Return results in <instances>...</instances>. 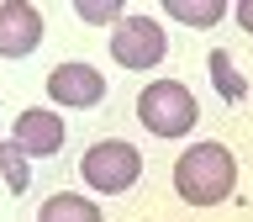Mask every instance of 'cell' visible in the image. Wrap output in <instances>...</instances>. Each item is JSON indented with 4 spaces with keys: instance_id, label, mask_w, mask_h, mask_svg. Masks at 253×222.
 <instances>
[{
    "instance_id": "cell-1",
    "label": "cell",
    "mask_w": 253,
    "mask_h": 222,
    "mask_svg": "<svg viewBox=\"0 0 253 222\" xmlns=\"http://www.w3.org/2000/svg\"><path fill=\"white\" fill-rule=\"evenodd\" d=\"M232 185H237V159H232V148H221V143H195V148H185L179 164H174V190H179L190 206L227 201Z\"/></svg>"
},
{
    "instance_id": "cell-2",
    "label": "cell",
    "mask_w": 253,
    "mask_h": 222,
    "mask_svg": "<svg viewBox=\"0 0 253 222\" xmlns=\"http://www.w3.org/2000/svg\"><path fill=\"white\" fill-rule=\"evenodd\" d=\"M201 106H195V95L190 85L179 79H153V85H142L137 95V122L153 132V138H185L190 127H195Z\"/></svg>"
},
{
    "instance_id": "cell-3",
    "label": "cell",
    "mask_w": 253,
    "mask_h": 222,
    "mask_svg": "<svg viewBox=\"0 0 253 222\" xmlns=\"http://www.w3.org/2000/svg\"><path fill=\"white\" fill-rule=\"evenodd\" d=\"M79 174H84V185H90V190L122 196V190L137 185V174H142V154L132 148V143H122V138L90 143V148H84V159H79Z\"/></svg>"
},
{
    "instance_id": "cell-4",
    "label": "cell",
    "mask_w": 253,
    "mask_h": 222,
    "mask_svg": "<svg viewBox=\"0 0 253 222\" xmlns=\"http://www.w3.org/2000/svg\"><path fill=\"white\" fill-rule=\"evenodd\" d=\"M169 53V37L158 27L153 16H122L116 27H111V58L122 63V69H158Z\"/></svg>"
},
{
    "instance_id": "cell-5",
    "label": "cell",
    "mask_w": 253,
    "mask_h": 222,
    "mask_svg": "<svg viewBox=\"0 0 253 222\" xmlns=\"http://www.w3.org/2000/svg\"><path fill=\"white\" fill-rule=\"evenodd\" d=\"M42 43V11L27 0H5L0 5V58H27Z\"/></svg>"
},
{
    "instance_id": "cell-6",
    "label": "cell",
    "mask_w": 253,
    "mask_h": 222,
    "mask_svg": "<svg viewBox=\"0 0 253 222\" xmlns=\"http://www.w3.org/2000/svg\"><path fill=\"white\" fill-rule=\"evenodd\" d=\"M47 95L58 101V106H100L106 101V79H100V69H90V63H58L53 74H47Z\"/></svg>"
},
{
    "instance_id": "cell-7",
    "label": "cell",
    "mask_w": 253,
    "mask_h": 222,
    "mask_svg": "<svg viewBox=\"0 0 253 222\" xmlns=\"http://www.w3.org/2000/svg\"><path fill=\"white\" fill-rule=\"evenodd\" d=\"M63 138H69V127L53 116V111H42V106H27L21 116H16V148L27 159H53L63 148Z\"/></svg>"
},
{
    "instance_id": "cell-8",
    "label": "cell",
    "mask_w": 253,
    "mask_h": 222,
    "mask_svg": "<svg viewBox=\"0 0 253 222\" xmlns=\"http://www.w3.org/2000/svg\"><path fill=\"white\" fill-rule=\"evenodd\" d=\"M37 222H106V212L95 201H84V196H74V190H58V196L42 201Z\"/></svg>"
},
{
    "instance_id": "cell-9",
    "label": "cell",
    "mask_w": 253,
    "mask_h": 222,
    "mask_svg": "<svg viewBox=\"0 0 253 222\" xmlns=\"http://www.w3.org/2000/svg\"><path fill=\"white\" fill-rule=\"evenodd\" d=\"M164 11L185 27H216L221 21V0H164Z\"/></svg>"
},
{
    "instance_id": "cell-10",
    "label": "cell",
    "mask_w": 253,
    "mask_h": 222,
    "mask_svg": "<svg viewBox=\"0 0 253 222\" xmlns=\"http://www.w3.org/2000/svg\"><path fill=\"white\" fill-rule=\"evenodd\" d=\"M206 63H211V79H216L221 101H243V95H248V79L232 69V58H227L221 48H211V58H206Z\"/></svg>"
},
{
    "instance_id": "cell-11",
    "label": "cell",
    "mask_w": 253,
    "mask_h": 222,
    "mask_svg": "<svg viewBox=\"0 0 253 222\" xmlns=\"http://www.w3.org/2000/svg\"><path fill=\"white\" fill-rule=\"evenodd\" d=\"M74 16L84 27H116L126 11H122V0H74Z\"/></svg>"
},
{
    "instance_id": "cell-12",
    "label": "cell",
    "mask_w": 253,
    "mask_h": 222,
    "mask_svg": "<svg viewBox=\"0 0 253 222\" xmlns=\"http://www.w3.org/2000/svg\"><path fill=\"white\" fill-rule=\"evenodd\" d=\"M0 169H5V185L21 196V190L32 185V169H27V154L16 148V143H0Z\"/></svg>"
},
{
    "instance_id": "cell-13",
    "label": "cell",
    "mask_w": 253,
    "mask_h": 222,
    "mask_svg": "<svg viewBox=\"0 0 253 222\" xmlns=\"http://www.w3.org/2000/svg\"><path fill=\"white\" fill-rule=\"evenodd\" d=\"M237 27L253 37V0H243V5H237Z\"/></svg>"
}]
</instances>
